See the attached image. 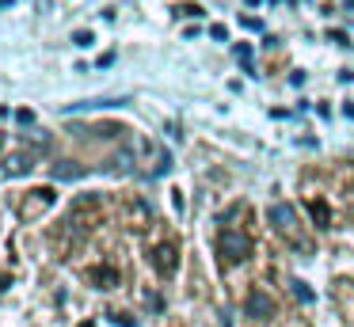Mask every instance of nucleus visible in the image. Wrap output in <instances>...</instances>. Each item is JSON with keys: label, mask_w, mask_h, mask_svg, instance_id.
<instances>
[{"label": "nucleus", "mask_w": 354, "mask_h": 327, "mask_svg": "<svg viewBox=\"0 0 354 327\" xmlns=\"http://www.w3.org/2000/svg\"><path fill=\"white\" fill-rule=\"evenodd\" d=\"M12 4H16V0H0V12H4V8H12Z\"/></svg>", "instance_id": "obj_20"}, {"label": "nucleus", "mask_w": 354, "mask_h": 327, "mask_svg": "<svg viewBox=\"0 0 354 327\" xmlns=\"http://www.w3.org/2000/svg\"><path fill=\"white\" fill-rule=\"evenodd\" d=\"M95 281H100V289H115V286H118L115 266H100V270H95Z\"/></svg>", "instance_id": "obj_10"}, {"label": "nucleus", "mask_w": 354, "mask_h": 327, "mask_svg": "<svg viewBox=\"0 0 354 327\" xmlns=\"http://www.w3.org/2000/svg\"><path fill=\"white\" fill-rule=\"evenodd\" d=\"M176 263H179V259H176V243H156V247H153V266L160 274H176Z\"/></svg>", "instance_id": "obj_4"}, {"label": "nucleus", "mask_w": 354, "mask_h": 327, "mask_svg": "<svg viewBox=\"0 0 354 327\" xmlns=\"http://www.w3.org/2000/svg\"><path fill=\"white\" fill-rule=\"evenodd\" d=\"M77 327H95V324H92V319H84V324H77Z\"/></svg>", "instance_id": "obj_21"}, {"label": "nucleus", "mask_w": 354, "mask_h": 327, "mask_svg": "<svg viewBox=\"0 0 354 327\" xmlns=\"http://www.w3.org/2000/svg\"><path fill=\"white\" fill-rule=\"evenodd\" d=\"M176 15H179V19H202L206 12H202L198 4H179V8H176Z\"/></svg>", "instance_id": "obj_12"}, {"label": "nucleus", "mask_w": 354, "mask_h": 327, "mask_svg": "<svg viewBox=\"0 0 354 327\" xmlns=\"http://www.w3.org/2000/svg\"><path fill=\"white\" fill-rule=\"evenodd\" d=\"M145 304H149V308H153V312H164V301H160V297H156V293H145Z\"/></svg>", "instance_id": "obj_18"}, {"label": "nucleus", "mask_w": 354, "mask_h": 327, "mask_svg": "<svg viewBox=\"0 0 354 327\" xmlns=\"http://www.w3.org/2000/svg\"><path fill=\"white\" fill-rule=\"evenodd\" d=\"M126 103H133V99L130 95H103V99H84V103L65 106V114L69 111H103V106H126Z\"/></svg>", "instance_id": "obj_5"}, {"label": "nucleus", "mask_w": 354, "mask_h": 327, "mask_svg": "<svg viewBox=\"0 0 354 327\" xmlns=\"http://www.w3.org/2000/svg\"><path fill=\"white\" fill-rule=\"evenodd\" d=\"M308 213H313V221L320 228H331V209H328V202H324V198H313V202H308Z\"/></svg>", "instance_id": "obj_8"}, {"label": "nucleus", "mask_w": 354, "mask_h": 327, "mask_svg": "<svg viewBox=\"0 0 354 327\" xmlns=\"http://www.w3.org/2000/svg\"><path fill=\"white\" fill-rule=\"evenodd\" d=\"M217 251H221V263H244V259H252L255 243L248 240L244 232H232V228H225V232L217 236Z\"/></svg>", "instance_id": "obj_1"}, {"label": "nucleus", "mask_w": 354, "mask_h": 327, "mask_svg": "<svg viewBox=\"0 0 354 327\" xmlns=\"http://www.w3.org/2000/svg\"><path fill=\"white\" fill-rule=\"evenodd\" d=\"M50 205H54V190H50V187L31 190V194H27L24 202H19V217H24V221H35L39 213H46Z\"/></svg>", "instance_id": "obj_2"}, {"label": "nucleus", "mask_w": 354, "mask_h": 327, "mask_svg": "<svg viewBox=\"0 0 354 327\" xmlns=\"http://www.w3.org/2000/svg\"><path fill=\"white\" fill-rule=\"evenodd\" d=\"M267 217L274 221V228H278V232H293V225H297L293 209H290V205H282V202H274V205H270V209H267Z\"/></svg>", "instance_id": "obj_6"}, {"label": "nucleus", "mask_w": 354, "mask_h": 327, "mask_svg": "<svg viewBox=\"0 0 354 327\" xmlns=\"http://www.w3.org/2000/svg\"><path fill=\"white\" fill-rule=\"evenodd\" d=\"M80 175H84V167L69 164V160H62V164L54 167V179H80Z\"/></svg>", "instance_id": "obj_9"}, {"label": "nucleus", "mask_w": 354, "mask_h": 327, "mask_svg": "<svg viewBox=\"0 0 354 327\" xmlns=\"http://www.w3.org/2000/svg\"><path fill=\"white\" fill-rule=\"evenodd\" d=\"M209 38H217V42H229V30H225V23H214V27H209Z\"/></svg>", "instance_id": "obj_14"}, {"label": "nucleus", "mask_w": 354, "mask_h": 327, "mask_svg": "<svg viewBox=\"0 0 354 327\" xmlns=\"http://www.w3.org/2000/svg\"><path fill=\"white\" fill-rule=\"evenodd\" d=\"M240 23H244L248 30H263V19H255V15H240Z\"/></svg>", "instance_id": "obj_16"}, {"label": "nucleus", "mask_w": 354, "mask_h": 327, "mask_svg": "<svg viewBox=\"0 0 354 327\" xmlns=\"http://www.w3.org/2000/svg\"><path fill=\"white\" fill-rule=\"evenodd\" d=\"M95 42V35H92V30H84V27H80V30H73V46H80V50H84V46H92Z\"/></svg>", "instance_id": "obj_13"}, {"label": "nucleus", "mask_w": 354, "mask_h": 327, "mask_svg": "<svg viewBox=\"0 0 354 327\" xmlns=\"http://www.w3.org/2000/svg\"><path fill=\"white\" fill-rule=\"evenodd\" d=\"M248 316L252 319H270L274 316V301H270V293H263V289H252V293H248Z\"/></svg>", "instance_id": "obj_3"}, {"label": "nucleus", "mask_w": 354, "mask_h": 327, "mask_svg": "<svg viewBox=\"0 0 354 327\" xmlns=\"http://www.w3.org/2000/svg\"><path fill=\"white\" fill-rule=\"evenodd\" d=\"M16 122L19 126H35V111H16Z\"/></svg>", "instance_id": "obj_17"}, {"label": "nucleus", "mask_w": 354, "mask_h": 327, "mask_svg": "<svg viewBox=\"0 0 354 327\" xmlns=\"http://www.w3.org/2000/svg\"><path fill=\"white\" fill-rule=\"evenodd\" d=\"M4 164H8V175H27L35 167V152H16V156H8Z\"/></svg>", "instance_id": "obj_7"}, {"label": "nucleus", "mask_w": 354, "mask_h": 327, "mask_svg": "<svg viewBox=\"0 0 354 327\" xmlns=\"http://www.w3.org/2000/svg\"><path fill=\"white\" fill-rule=\"evenodd\" d=\"M290 289H293V297H297L301 304H313V301H316V293H313V289H308L301 278H293V281H290Z\"/></svg>", "instance_id": "obj_11"}, {"label": "nucleus", "mask_w": 354, "mask_h": 327, "mask_svg": "<svg viewBox=\"0 0 354 327\" xmlns=\"http://www.w3.org/2000/svg\"><path fill=\"white\" fill-rule=\"evenodd\" d=\"M111 319H115L118 327H138V324H133L130 316H126V312H111Z\"/></svg>", "instance_id": "obj_15"}, {"label": "nucleus", "mask_w": 354, "mask_h": 327, "mask_svg": "<svg viewBox=\"0 0 354 327\" xmlns=\"http://www.w3.org/2000/svg\"><path fill=\"white\" fill-rule=\"evenodd\" d=\"M328 38H331V42H339V46H346V35H343V30H328Z\"/></svg>", "instance_id": "obj_19"}]
</instances>
